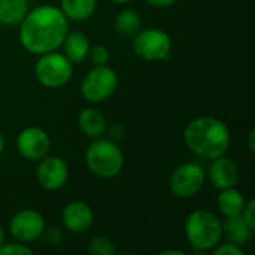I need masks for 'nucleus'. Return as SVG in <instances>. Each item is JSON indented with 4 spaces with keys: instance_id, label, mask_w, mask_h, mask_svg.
Segmentation results:
<instances>
[{
    "instance_id": "12",
    "label": "nucleus",
    "mask_w": 255,
    "mask_h": 255,
    "mask_svg": "<svg viewBox=\"0 0 255 255\" xmlns=\"http://www.w3.org/2000/svg\"><path fill=\"white\" fill-rule=\"evenodd\" d=\"M208 176L212 187L221 191L226 188L236 187L241 178V172H239V166L233 158L221 155L212 160Z\"/></svg>"
},
{
    "instance_id": "4",
    "label": "nucleus",
    "mask_w": 255,
    "mask_h": 255,
    "mask_svg": "<svg viewBox=\"0 0 255 255\" xmlns=\"http://www.w3.org/2000/svg\"><path fill=\"white\" fill-rule=\"evenodd\" d=\"M88 170L103 179L115 178L124 167V154L117 142L111 139H96L85 152Z\"/></svg>"
},
{
    "instance_id": "25",
    "label": "nucleus",
    "mask_w": 255,
    "mask_h": 255,
    "mask_svg": "<svg viewBox=\"0 0 255 255\" xmlns=\"http://www.w3.org/2000/svg\"><path fill=\"white\" fill-rule=\"evenodd\" d=\"M42 236H45V241L49 247H58L63 242V232L57 227H51L48 230H43Z\"/></svg>"
},
{
    "instance_id": "27",
    "label": "nucleus",
    "mask_w": 255,
    "mask_h": 255,
    "mask_svg": "<svg viewBox=\"0 0 255 255\" xmlns=\"http://www.w3.org/2000/svg\"><path fill=\"white\" fill-rule=\"evenodd\" d=\"M109 134H111V140L117 142V140L123 139V136H124V128H123L120 124H114V126L111 127V130H109Z\"/></svg>"
},
{
    "instance_id": "23",
    "label": "nucleus",
    "mask_w": 255,
    "mask_h": 255,
    "mask_svg": "<svg viewBox=\"0 0 255 255\" xmlns=\"http://www.w3.org/2000/svg\"><path fill=\"white\" fill-rule=\"evenodd\" d=\"M0 255H33V250L25 244H7L0 248Z\"/></svg>"
},
{
    "instance_id": "29",
    "label": "nucleus",
    "mask_w": 255,
    "mask_h": 255,
    "mask_svg": "<svg viewBox=\"0 0 255 255\" xmlns=\"http://www.w3.org/2000/svg\"><path fill=\"white\" fill-rule=\"evenodd\" d=\"M255 130L254 128H251L250 130V133H248V148H250V151L251 152H254L255 151Z\"/></svg>"
},
{
    "instance_id": "5",
    "label": "nucleus",
    "mask_w": 255,
    "mask_h": 255,
    "mask_svg": "<svg viewBox=\"0 0 255 255\" xmlns=\"http://www.w3.org/2000/svg\"><path fill=\"white\" fill-rule=\"evenodd\" d=\"M73 75V64L61 52H46L39 55L34 66L37 82L46 88H60L66 85Z\"/></svg>"
},
{
    "instance_id": "3",
    "label": "nucleus",
    "mask_w": 255,
    "mask_h": 255,
    "mask_svg": "<svg viewBox=\"0 0 255 255\" xmlns=\"http://www.w3.org/2000/svg\"><path fill=\"white\" fill-rule=\"evenodd\" d=\"M188 244L197 253L214 250L223 239V223L206 209L191 212L184 224Z\"/></svg>"
},
{
    "instance_id": "14",
    "label": "nucleus",
    "mask_w": 255,
    "mask_h": 255,
    "mask_svg": "<svg viewBox=\"0 0 255 255\" xmlns=\"http://www.w3.org/2000/svg\"><path fill=\"white\" fill-rule=\"evenodd\" d=\"M63 51L64 55L70 60L72 64H79L82 63L88 54H90V39L85 33L82 31H72L67 33L63 43Z\"/></svg>"
},
{
    "instance_id": "16",
    "label": "nucleus",
    "mask_w": 255,
    "mask_h": 255,
    "mask_svg": "<svg viewBox=\"0 0 255 255\" xmlns=\"http://www.w3.org/2000/svg\"><path fill=\"white\" fill-rule=\"evenodd\" d=\"M254 230V227L250 226L242 215L229 217V218H226V221L223 224V235H226L230 242H233L239 247L248 244L253 239Z\"/></svg>"
},
{
    "instance_id": "26",
    "label": "nucleus",
    "mask_w": 255,
    "mask_h": 255,
    "mask_svg": "<svg viewBox=\"0 0 255 255\" xmlns=\"http://www.w3.org/2000/svg\"><path fill=\"white\" fill-rule=\"evenodd\" d=\"M244 218H245V221L250 224V226H253L255 229V202L254 200H250V202H247L245 203V206H244V211H242V214H241Z\"/></svg>"
},
{
    "instance_id": "7",
    "label": "nucleus",
    "mask_w": 255,
    "mask_h": 255,
    "mask_svg": "<svg viewBox=\"0 0 255 255\" xmlns=\"http://www.w3.org/2000/svg\"><path fill=\"white\" fill-rule=\"evenodd\" d=\"M118 87L117 72L105 66H94L81 82V94L91 103H100L109 99Z\"/></svg>"
},
{
    "instance_id": "30",
    "label": "nucleus",
    "mask_w": 255,
    "mask_h": 255,
    "mask_svg": "<svg viewBox=\"0 0 255 255\" xmlns=\"http://www.w3.org/2000/svg\"><path fill=\"white\" fill-rule=\"evenodd\" d=\"M161 255H167V254H176V255H184L182 251H175V250H167V251H161L160 253Z\"/></svg>"
},
{
    "instance_id": "28",
    "label": "nucleus",
    "mask_w": 255,
    "mask_h": 255,
    "mask_svg": "<svg viewBox=\"0 0 255 255\" xmlns=\"http://www.w3.org/2000/svg\"><path fill=\"white\" fill-rule=\"evenodd\" d=\"M151 6L154 7H170L172 4H175L178 0H146Z\"/></svg>"
},
{
    "instance_id": "33",
    "label": "nucleus",
    "mask_w": 255,
    "mask_h": 255,
    "mask_svg": "<svg viewBox=\"0 0 255 255\" xmlns=\"http://www.w3.org/2000/svg\"><path fill=\"white\" fill-rule=\"evenodd\" d=\"M112 3H118V4H124V3H128V1H133V0H109Z\"/></svg>"
},
{
    "instance_id": "24",
    "label": "nucleus",
    "mask_w": 255,
    "mask_h": 255,
    "mask_svg": "<svg viewBox=\"0 0 255 255\" xmlns=\"http://www.w3.org/2000/svg\"><path fill=\"white\" fill-rule=\"evenodd\" d=\"M214 254L215 255H245L244 250L233 244V242H229V244H223V245H217L214 248Z\"/></svg>"
},
{
    "instance_id": "13",
    "label": "nucleus",
    "mask_w": 255,
    "mask_h": 255,
    "mask_svg": "<svg viewBox=\"0 0 255 255\" xmlns=\"http://www.w3.org/2000/svg\"><path fill=\"white\" fill-rule=\"evenodd\" d=\"M61 221L67 232L72 233H85L94 221V214L85 202H70L64 206L61 212Z\"/></svg>"
},
{
    "instance_id": "31",
    "label": "nucleus",
    "mask_w": 255,
    "mask_h": 255,
    "mask_svg": "<svg viewBox=\"0 0 255 255\" xmlns=\"http://www.w3.org/2000/svg\"><path fill=\"white\" fill-rule=\"evenodd\" d=\"M3 151H4V137H3V134L0 131V155L3 154Z\"/></svg>"
},
{
    "instance_id": "32",
    "label": "nucleus",
    "mask_w": 255,
    "mask_h": 255,
    "mask_svg": "<svg viewBox=\"0 0 255 255\" xmlns=\"http://www.w3.org/2000/svg\"><path fill=\"white\" fill-rule=\"evenodd\" d=\"M4 245V232H3V229L0 227V248Z\"/></svg>"
},
{
    "instance_id": "10",
    "label": "nucleus",
    "mask_w": 255,
    "mask_h": 255,
    "mask_svg": "<svg viewBox=\"0 0 255 255\" xmlns=\"http://www.w3.org/2000/svg\"><path fill=\"white\" fill-rule=\"evenodd\" d=\"M16 149L27 160H42L51 149V137L40 127H27L16 137Z\"/></svg>"
},
{
    "instance_id": "21",
    "label": "nucleus",
    "mask_w": 255,
    "mask_h": 255,
    "mask_svg": "<svg viewBox=\"0 0 255 255\" xmlns=\"http://www.w3.org/2000/svg\"><path fill=\"white\" fill-rule=\"evenodd\" d=\"M88 253L93 255H115L117 247L111 239L103 236H96L88 242Z\"/></svg>"
},
{
    "instance_id": "18",
    "label": "nucleus",
    "mask_w": 255,
    "mask_h": 255,
    "mask_svg": "<svg viewBox=\"0 0 255 255\" xmlns=\"http://www.w3.org/2000/svg\"><path fill=\"white\" fill-rule=\"evenodd\" d=\"M140 28H142L140 15L133 9H124L115 18V31L123 39H133Z\"/></svg>"
},
{
    "instance_id": "20",
    "label": "nucleus",
    "mask_w": 255,
    "mask_h": 255,
    "mask_svg": "<svg viewBox=\"0 0 255 255\" xmlns=\"http://www.w3.org/2000/svg\"><path fill=\"white\" fill-rule=\"evenodd\" d=\"M28 12V0H0V24L16 25Z\"/></svg>"
},
{
    "instance_id": "11",
    "label": "nucleus",
    "mask_w": 255,
    "mask_h": 255,
    "mask_svg": "<svg viewBox=\"0 0 255 255\" xmlns=\"http://www.w3.org/2000/svg\"><path fill=\"white\" fill-rule=\"evenodd\" d=\"M36 179L46 191H57L63 188L69 179L67 163L57 155L43 157L36 169Z\"/></svg>"
},
{
    "instance_id": "17",
    "label": "nucleus",
    "mask_w": 255,
    "mask_h": 255,
    "mask_svg": "<svg viewBox=\"0 0 255 255\" xmlns=\"http://www.w3.org/2000/svg\"><path fill=\"white\" fill-rule=\"evenodd\" d=\"M245 203H247L245 196L239 190H236L235 187L221 190V193H220V196L217 199L218 209L226 218L241 215L242 211H244Z\"/></svg>"
},
{
    "instance_id": "9",
    "label": "nucleus",
    "mask_w": 255,
    "mask_h": 255,
    "mask_svg": "<svg viewBox=\"0 0 255 255\" xmlns=\"http://www.w3.org/2000/svg\"><path fill=\"white\" fill-rule=\"evenodd\" d=\"M45 230V220L40 212L34 209L18 211L9 223V232L13 239L21 244L37 241Z\"/></svg>"
},
{
    "instance_id": "8",
    "label": "nucleus",
    "mask_w": 255,
    "mask_h": 255,
    "mask_svg": "<svg viewBox=\"0 0 255 255\" xmlns=\"http://www.w3.org/2000/svg\"><path fill=\"white\" fill-rule=\"evenodd\" d=\"M206 181V172L197 163H185L175 169L170 176V191L178 199H191L200 193Z\"/></svg>"
},
{
    "instance_id": "1",
    "label": "nucleus",
    "mask_w": 255,
    "mask_h": 255,
    "mask_svg": "<svg viewBox=\"0 0 255 255\" xmlns=\"http://www.w3.org/2000/svg\"><path fill=\"white\" fill-rule=\"evenodd\" d=\"M69 33V19L60 7L42 4L25 13L19 22L18 37L25 51L42 55L57 51Z\"/></svg>"
},
{
    "instance_id": "22",
    "label": "nucleus",
    "mask_w": 255,
    "mask_h": 255,
    "mask_svg": "<svg viewBox=\"0 0 255 255\" xmlns=\"http://www.w3.org/2000/svg\"><path fill=\"white\" fill-rule=\"evenodd\" d=\"M90 60L94 66H105L111 60L109 49L105 45H96L94 48H90Z\"/></svg>"
},
{
    "instance_id": "15",
    "label": "nucleus",
    "mask_w": 255,
    "mask_h": 255,
    "mask_svg": "<svg viewBox=\"0 0 255 255\" xmlns=\"http://www.w3.org/2000/svg\"><path fill=\"white\" fill-rule=\"evenodd\" d=\"M76 121H78V127L82 131V134L87 136V137H91V139L100 137L106 130L105 115L96 108L82 109L79 112Z\"/></svg>"
},
{
    "instance_id": "2",
    "label": "nucleus",
    "mask_w": 255,
    "mask_h": 255,
    "mask_svg": "<svg viewBox=\"0 0 255 255\" xmlns=\"http://www.w3.org/2000/svg\"><path fill=\"white\" fill-rule=\"evenodd\" d=\"M230 139L227 124L215 117H199L190 121L184 130L187 148L206 160L224 155L230 146Z\"/></svg>"
},
{
    "instance_id": "19",
    "label": "nucleus",
    "mask_w": 255,
    "mask_h": 255,
    "mask_svg": "<svg viewBox=\"0 0 255 255\" xmlns=\"http://www.w3.org/2000/svg\"><path fill=\"white\" fill-rule=\"evenodd\" d=\"M97 7V0H60V9L67 19H88Z\"/></svg>"
},
{
    "instance_id": "6",
    "label": "nucleus",
    "mask_w": 255,
    "mask_h": 255,
    "mask_svg": "<svg viewBox=\"0 0 255 255\" xmlns=\"http://www.w3.org/2000/svg\"><path fill=\"white\" fill-rule=\"evenodd\" d=\"M131 40L136 55L146 61L167 60L172 51V39L169 33L157 27H149L143 30L140 28Z\"/></svg>"
}]
</instances>
